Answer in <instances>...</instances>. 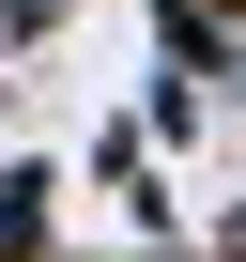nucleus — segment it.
I'll return each mask as SVG.
<instances>
[{"instance_id": "nucleus-1", "label": "nucleus", "mask_w": 246, "mask_h": 262, "mask_svg": "<svg viewBox=\"0 0 246 262\" xmlns=\"http://www.w3.org/2000/svg\"><path fill=\"white\" fill-rule=\"evenodd\" d=\"M200 16H246V0H200Z\"/></svg>"}]
</instances>
